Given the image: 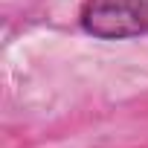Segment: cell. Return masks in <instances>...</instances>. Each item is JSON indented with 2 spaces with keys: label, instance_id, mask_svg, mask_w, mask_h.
Returning a JSON list of instances; mask_svg holds the SVG:
<instances>
[{
  "label": "cell",
  "instance_id": "cell-1",
  "mask_svg": "<svg viewBox=\"0 0 148 148\" xmlns=\"http://www.w3.org/2000/svg\"><path fill=\"white\" fill-rule=\"evenodd\" d=\"M82 29L102 41L148 35V0H84Z\"/></svg>",
  "mask_w": 148,
  "mask_h": 148
}]
</instances>
